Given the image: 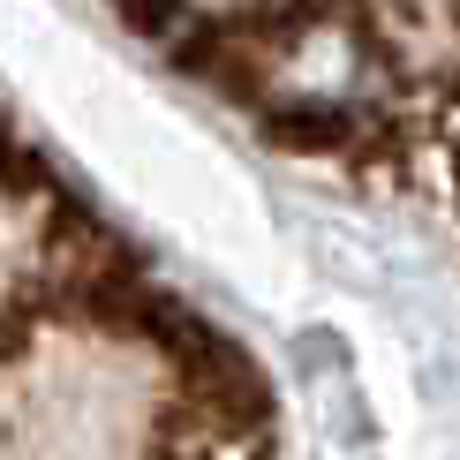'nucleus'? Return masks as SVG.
<instances>
[{"mask_svg":"<svg viewBox=\"0 0 460 460\" xmlns=\"http://www.w3.org/2000/svg\"><path fill=\"white\" fill-rule=\"evenodd\" d=\"M0 460H279L272 385L0 113Z\"/></svg>","mask_w":460,"mask_h":460,"instance_id":"obj_1","label":"nucleus"}]
</instances>
